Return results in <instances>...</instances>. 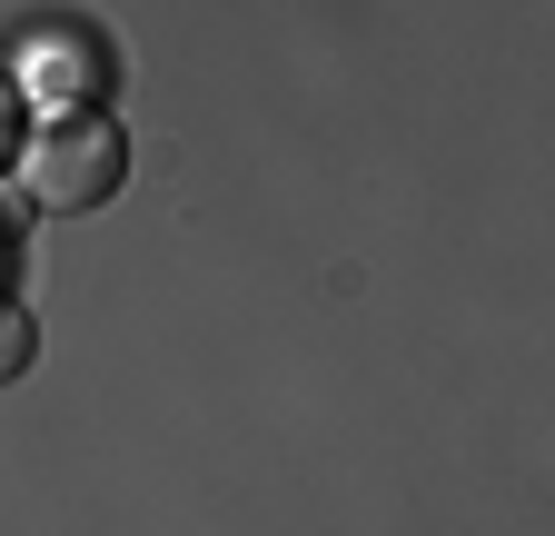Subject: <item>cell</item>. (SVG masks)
<instances>
[{"label":"cell","mask_w":555,"mask_h":536,"mask_svg":"<svg viewBox=\"0 0 555 536\" xmlns=\"http://www.w3.org/2000/svg\"><path fill=\"white\" fill-rule=\"evenodd\" d=\"M30 80H40V100H50V110H90V100L109 90V60H100L90 40H69V30H50V40L30 50Z\"/></svg>","instance_id":"obj_2"},{"label":"cell","mask_w":555,"mask_h":536,"mask_svg":"<svg viewBox=\"0 0 555 536\" xmlns=\"http://www.w3.org/2000/svg\"><path fill=\"white\" fill-rule=\"evenodd\" d=\"M11 159H21V80L0 71V169H11Z\"/></svg>","instance_id":"obj_4"},{"label":"cell","mask_w":555,"mask_h":536,"mask_svg":"<svg viewBox=\"0 0 555 536\" xmlns=\"http://www.w3.org/2000/svg\"><path fill=\"white\" fill-rule=\"evenodd\" d=\"M30 358H40L30 308H11V298H0V387H11V378H30Z\"/></svg>","instance_id":"obj_3"},{"label":"cell","mask_w":555,"mask_h":536,"mask_svg":"<svg viewBox=\"0 0 555 536\" xmlns=\"http://www.w3.org/2000/svg\"><path fill=\"white\" fill-rule=\"evenodd\" d=\"M21 179L40 209H109V199L129 189V140L100 119V110H50L30 140H21Z\"/></svg>","instance_id":"obj_1"}]
</instances>
